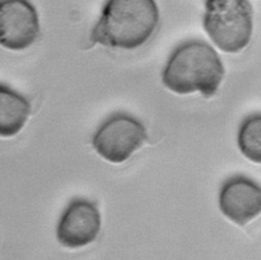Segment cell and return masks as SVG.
<instances>
[{
  "label": "cell",
  "mask_w": 261,
  "mask_h": 260,
  "mask_svg": "<svg viewBox=\"0 0 261 260\" xmlns=\"http://www.w3.org/2000/svg\"><path fill=\"white\" fill-rule=\"evenodd\" d=\"M158 23L155 0H106L90 40L93 44L133 50L152 38Z\"/></svg>",
  "instance_id": "6da1fadb"
},
{
  "label": "cell",
  "mask_w": 261,
  "mask_h": 260,
  "mask_svg": "<svg viewBox=\"0 0 261 260\" xmlns=\"http://www.w3.org/2000/svg\"><path fill=\"white\" fill-rule=\"evenodd\" d=\"M224 76L217 52L206 42L190 40L178 45L169 55L162 71V83L176 94L200 92L211 97Z\"/></svg>",
  "instance_id": "7a4b0ae2"
},
{
  "label": "cell",
  "mask_w": 261,
  "mask_h": 260,
  "mask_svg": "<svg viewBox=\"0 0 261 260\" xmlns=\"http://www.w3.org/2000/svg\"><path fill=\"white\" fill-rule=\"evenodd\" d=\"M203 27L219 49L240 52L252 37V6L248 0H205Z\"/></svg>",
  "instance_id": "3957f363"
},
{
  "label": "cell",
  "mask_w": 261,
  "mask_h": 260,
  "mask_svg": "<svg viewBox=\"0 0 261 260\" xmlns=\"http://www.w3.org/2000/svg\"><path fill=\"white\" fill-rule=\"evenodd\" d=\"M147 139L144 124L127 113H114L105 119L93 136V147L104 159L121 163L140 149Z\"/></svg>",
  "instance_id": "277c9868"
},
{
  "label": "cell",
  "mask_w": 261,
  "mask_h": 260,
  "mask_svg": "<svg viewBox=\"0 0 261 260\" xmlns=\"http://www.w3.org/2000/svg\"><path fill=\"white\" fill-rule=\"evenodd\" d=\"M39 16L29 0H0V45L24 50L38 38Z\"/></svg>",
  "instance_id": "5b68a950"
},
{
  "label": "cell",
  "mask_w": 261,
  "mask_h": 260,
  "mask_svg": "<svg viewBox=\"0 0 261 260\" xmlns=\"http://www.w3.org/2000/svg\"><path fill=\"white\" fill-rule=\"evenodd\" d=\"M100 227L101 215L96 204L86 199H73L59 218L56 236L62 246L81 248L96 239Z\"/></svg>",
  "instance_id": "8992f818"
},
{
  "label": "cell",
  "mask_w": 261,
  "mask_h": 260,
  "mask_svg": "<svg viewBox=\"0 0 261 260\" xmlns=\"http://www.w3.org/2000/svg\"><path fill=\"white\" fill-rule=\"evenodd\" d=\"M218 203L228 219L245 225L261 213V186L243 175L232 176L222 185Z\"/></svg>",
  "instance_id": "52a82bcc"
},
{
  "label": "cell",
  "mask_w": 261,
  "mask_h": 260,
  "mask_svg": "<svg viewBox=\"0 0 261 260\" xmlns=\"http://www.w3.org/2000/svg\"><path fill=\"white\" fill-rule=\"evenodd\" d=\"M31 104L24 96L0 84V137L15 136L25 124Z\"/></svg>",
  "instance_id": "ba28073f"
},
{
  "label": "cell",
  "mask_w": 261,
  "mask_h": 260,
  "mask_svg": "<svg viewBox=\"0 0 261 260\" xmlns=\"http://www.w3.org/2000/svg\"><path fill=\"white\" fill-rule=\"evenodd\" d=\"M238 145L245 157L261 163V113L246 117L238 132Z\"/></svg>",
  "instance_id": "9c48e42d"
}]
</instances>
